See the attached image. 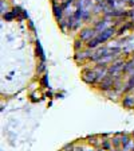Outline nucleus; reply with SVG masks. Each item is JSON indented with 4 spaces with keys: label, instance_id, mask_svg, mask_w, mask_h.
Instances as JSON below:
<instances>
[{
    "label": "nucleus",
    "instance_id": "obj_6",
    "mask_svg": "<svg viewBox=\"0 0 134 151\" xmlns=\"http://www.w3.org/2000/svg\"><path fill=\"white\" fill-rule=\"evenodd\" d=\"M91 54H89L87 51H75V61L77 62H84V61H90Z\"/></svg>",
    "mask_w": 134,
    "mask_h": 151
},
{
    "label": "nucleus",
    "instance_id": "obj_1",
    "mask_svg": "<svg viewBox=\"0 0 134 151\" xmlns=\"http://www.w3.org/2000/svg\"><path fill=\"white\" fill-rule=\"evenodd\" d=\"M82 80L87 85H95L98 84V77L94 69H83L82 70Z\"/></svg>",
    "mask_w": 134,
    "mask_h": 151
},
{
    "label": "nucleus",
    "instance_id": "obj_12",
    "mask_svg": "<svg viewBox=\"0 0 134 151\" xmlns=\"http://www.w3.org/2000/svg\"><path fill=\"white\" fill-rule=\"evenodd\" d=\"M131 27H133V23H126L125 26H122V27L119 28L118 31H117V34H118V35H122L123 32L126 31V30H129V28H131Z\"/></svg>",
    "mask_w": 134,
    "mask_h": 151
},
{
    "label": "nucleus",
    "instance_id": "obj_15",
    "mask_svg": "<svg viewBox=\"0 0 134 151\" xmlns=\"http://www.w3.org/2000/svg\"><path fill=\"white\" fill-rule=\"evenodd\" d=\"M40 84H42V86L50 89V84H48V76L44 74L43 77H42V78H40Z\"/></svg>",
    "mask_w": 134,
    "mask_h": 151
},
{
    "label": "nucleus",
    "instance_id": "obj_8",
    "mask_svg": "<svg viewBox=\"0 0 134 151\" xmlns=\"http://www.w3.org/2000/svg\"><path fill=\"white\" fill-rule=\"evenodd\" d=\"M77 8L81 9H90L91 8V0H77Z\"/></svg>",
    "mask_w": 134,
    "mask_h": 151
},
{
    "label": "nucleus",
    "instance_id": "obj_4",
    "mask_svg": "<svg viewBox=\"0 0 134 151\" xmlns=\"http://www.w3.org/2000/svg\"><path fill=\"white\" fill-rule=\"evenodd\" d=\"M97 34L98 32L94 30V27L93 28H83L81 31V34H79V39L81 41H83V42H89L90 39H93L94 37H97Z\"/></svg>",
    "mask_w": 134,
    "mask_h": 151
},
{
    "label": "nucleus",
    "instance_id": "obj_9",
    "mask_svg": "<svg viewBox=\"0 0 134 151\" xmlns=\"http://www.w3.org/2000/svg\"><path fill=\"white\" fill-rule=\"evenodd\" d=\"M36 53H38V55H39V58L42 60V62H46V55H44V51H43V49H42V45L39 41H36Z\"/></svg>",
    "mask_w": 134,
    "mask_h": 151
},
{
    "label": "nucleus",
    "instance_id": "obj_14",
    "mask_svg": "<svg viewBox=\"0 0 134 151\" xmlns=\"http://www.w3.org/2000/svg\"><path fill=\"white\" fill-rule=\"evenodd\" d=\"M12 12H13V15H15L16 16V18H20V16H22V14H23V9L22 8H20V7H19V6H15V7H13V8H12Z\"/></svg>",
    "mask_w": 134,
    "mask_h": 151
},
{
    "label": "nucleus",
    "instance_id": "obj_16",
    "mask_svg": "<svg viewBox=\"0 0 134 151\" xmlns=\"http://www.w3.org/2000/svg\"><path fill=\"white\" fill-rule=\"evenodd\" d=\"M44 70H46V63L40 62L39 63V66H38V73H43Z\"/></svg>",
    "mask_w": 134,
    "mask_h": 151
},
{
    "label": "nucleus",
    "instance_id": "obj_10",
    "mask_svg": "<svg viewBox=\"0 0 134 151\" xmlns=\"http://www.w3.org/2000/svg\"><path fill=\"white\" fill-rule=\"evenodd\" d=\"M83 47H86V45H83V41H81V39H77V41L74 42V49H75V51H81Z\"/></svg>",
    "mask_w": 134,
    "mask_h": 151
},
{
    "label": "nucleus",
    "instance_id": "obj_3",
    "mask_svg": "<svg viewBox=\"0 0 134 151\" xmlns=\"http://www.w3.org/2000/svg\"><path fill=\"white\" fill-rule=\"evenodd\" d=\"M116 32H117V28H116V27H109L107 30H105V31L98 32V34H97V38L99 39L101 43H105V42L109 41L110 38L114 37V35H116Z\"/></svg>",
    "mask_w": 134,
    "mask_h": 151
},
{
    "label": "nucleus",
    "instance_id": "obj_7",
    "mask_svg": "<svg viewBox=\"0 0 134 151\" xmlns=\"http://www.w3.org/2000/svg\"><path fill=\"white\" fill-rule=\"evenodd\" d=\"M122 107L128 108V109L134 108V96H133V94L128 93L125 97H123V100H122Z\"/></svg>",
    "mask_w": 134,
    "mask_h": 151
},
{
    "label": "nucleus",
    "instance_id": "obj_2",
    "mask_svg": "<svg viewBox=\"0 0 134 151\" xmlns=\"http://www.w3.org/2000/svg\"><path fill=\"white\" fill-rule=\"evenodd\" d=\"M113 88H114V77H111V76H106L105 78L98 82V89L102 92L107 93V92L113 91Z\"/></svg>",
    "mask_w": 134,
    "mask_h": 151
},
{
    "label": "nucleus",
    "instance_id": "obj_18",
    "mask_svg": "<svg viewBox=\"0 0 134 151\" xmlns=\"http://www.w3.org/2000/svg\"><path fill=\"white\" fill-rule=\"evenodd\" d=\"M28 26H30V28H31V30H35V26H34V23H32L31 20L28 22Z\"/></svg>",
    "mask_w": 134,
    "mask_h": 151
},
{
    "label": "nucleus",
    "instance_id": "obj_5",
    "mask_svg": "<svg viewBox=\"0 0 134 151\" xmlns=\"http://www.w3.org/2000/svg\"><path fill=\"white\" fill-rule=\"evenodd\" d=\"M109 23H110V19L107 18V16H105L103 19H101V20L95 22V24H94V30H95L97 32H102V31H105V30H107V28L110 27Z\"/></svg>",
    "mask_w": 134,
    "mask_h": 151
},
{
    "label": "nucleus",
    "instance_id": "obj_17",
    "mask_svg": "<svg viewBox=\"0 0 134 151\" xmlns=\"http://www.w3.org/2000/svg\"><path fill=\"white\" fill-rule=\"evenodd\" d=\"M102 148H103V150H109V148H110L109 142H107V140H103L102 142Z\"/></svg>",
    "mask_w": 134,
    "mask_h": 151
},
{
    "label": "nucleus",
    "instance_id": "obj_11",
    "mask_svg": "<svg viewBox=\"0 0 134 151\" xmlns=\"http://www.w3.org/2000/svg\"><path fill=\"white\" fill-rule=\"evenodd\" d=\"M15 18H16V16L13 15L12 11H8V12H6V14L3 15V19L6 20V22H12V20H13Z\"/></svg>",
    "mask_w": 134,
    "mask_h": 151
},
{
    "label": "nucleus",
    "instance_id": "obj_19",
    "mask_svg": "<svg viewBox=\"0 0 134 151\" xmlns=\"http://www.w3.org/2000/svg\"><path fill=\"white\" fill-rule=\"evenodd\" d=\"M55 97H56V99H63V94H62V93H58Z\"/></svg>",
    "mask_w": 134,
    "mask_h": 151
},
{
    "label": "nucleus",
    "instance_id": "obj_13",
    "mask_svg": "<svg viewBox=\"0 0 134 151\" xmlns=\"http://www.w3.org/2000/svg\"><path fill=\"white\" fill-rule=\"evenodd\" d=\"M118 136H119V134H117V135L111 139V145L114 146V147H119V146H122V143H121V139H119Z\"/></svg>",
    "mask_w": 134,
    "mask_h": 151
}]
</instances>
